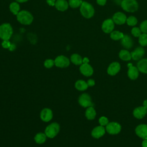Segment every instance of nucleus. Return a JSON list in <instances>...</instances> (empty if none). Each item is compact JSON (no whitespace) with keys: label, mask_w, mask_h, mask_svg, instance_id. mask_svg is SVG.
<instances>
[{"label":"nucleus","mask_w":147,"mask_h":147,"mask_svg":"<svg viewBox=\"0 0 147 147\" xmlns=\"http://www.w3.org/2000/svg\"><path fill=\"white\" fill-rule=\"evenodd\" d=\"M17 18L18 22L24 25H30L33 20L31 13L26 10H21L17 15Z\"/></svg>","instance_id":"1"},{"label":"nucleus","mask_w":147,"mask_h":147,"mask_svg":"<svg viewBox=\"0 0 147 147\" xmlns=\"http://www.w3.org/2000/svg\"><path fill=\"white\" fill-rule=\"evenodd\" d=\"M13 34V29L9 23H5L0 26V38L3 40H9Z\"/></svg>","instance_id":"2"},{"label":"nucleus","mask_w":147,"mask_h":147,"mask_svg":"<svg viewBox=\"0 0 147 147\" xmlns=\"http://www.w3.org/2000/svg\"><path fill=\"white\" fill-rule=\"evenodd\" d=\"M80 11L82 15L86 18H90L94 14V9L93 6L87 2H82L80 5Z\"/></svg>","instance_id":"3"},{"label":"nucleus","mask_w":147,"mask_h":147,"mask_svg":"<svg viewBox=\"0 0 147 147\" xmlns=\"http://www.w3.org/2000/svg\"><path fill=\"white\" fill-rule=\"evenodd\" d=\"M60 131V125L56 122H53L48 125L45 129V134L49 138L56 137Z\"/></svg>","instance_id":"4"},{"label":"nucleus","mask_w":147,"mask_h":147,"mask_svg":"<svg viewBox=\"0 0 147 147\" xmlns=\"http://www.w3.org/2000/svg\"><path fill=\"white\" fill-rule=\"evenodd\" d=\"M121 5L122 8L127 12H134L138 8V2L136 0H123Z\"/></svg>","instance_id":"5"},{"label":"nucleus","mask_w":147,"mask_h":147,"mask_svg":"<svg viewBox=\"0 0 147 147\" xmlns=\"http://www.w3.org/2000/svg\"><path fill=\"white\" fill-rule=\"evenodd\" d=\"M78 102L79 105L83 107H88L94 105L91 101V96L86 93L83 94L79 96Z\"/></svg>","instance_id":"6"},{"label":"nucleus","mask_w":147,"mask_h":147,"mask_svg":"<svg viewBox=\"0 0 147 147\" xmlns=\"http://www.w3.org/2000/svg\"><path fill=\"white\" fill-rule=\"evenodd\" d=\"M106 130L110 134H117L120 132L121 126L118 123L112 122L106 125Z\"/></svg>","instance_id":"7"},{"label":"nucleus","mask_w":147,"mask_h":147,"mask_svg":"<svg viewBox=\"0 0 147 147\" xmlns=\"http://www.w3.org/2000/svg\"><path fill=\"white\" fill-rule=\"evenodd\" d=\"M55 65L59 68H66L69 65V60L63 55L57 56L54 60Z\"/></svg>","instance_id":"8"},{"label":"nucleus","mask_w":147,"mask_h":147,"mask_svg":"<svg viewBox=\"0 0 147 147\" xmlns=\"http://www.w3.org/2000/svg\"><path fill=\"white\" fill-rule=\"evenodd\" d=\"M114 28V22L111 19H107L103 21L102 25V29L106 33L113 32Z\"/></svg>","instance_id":"9"},{"label":"nucleus","mask_w":147,"mask_h":147,"mask_svg":"<svg viewBox=\"0 0 147 147\" xmlns=\"http://www.w3.org/2000/svg\"><path fill=\"white\" fill-rule=\"evenodd\" d=\"M136 134L144 140H147V125L141 124L136 128Z\"/></svg>","instance_id":"10"},{"label":"nucleus","mask_w":147,"mask_h":147,"mask_svg":"<svg viewBox=\"0 0 147 147\" xmlns=\"http://www.w3.org/2000/svg\"><path fill=\"white\" fill-rule=\"evenodd\" d=\"M53 117V113L52 110L49 108H44L40 113L41 119L45 122L50 121Z\"/></svg>","instance_id":"11"},{"label":"nucleus","mask_w":147,"mask_h":147,"mask_svg":"<svg viewBox=\"0 0 147 147\" xmlns=\"http://www.w3.org/2000/svg\"><path fill=\"white\" fill-rule=\"evenodd\" d=\"M112 20L115 24L117 25H122L126 22L127 17L123 13L117 12L114 14Z\"/></svg>","instance_id":"12"},{"label":"nucleus","mask_w":147,"mask_h":147,"mask_svg":"<svg viewBox=\"0 0 147 147\" xmlns=\"http://www.w3.org/2000/svg\"><path fill=\"white\" fill-rule=\"evenodd\" d=\"M79 69L80 72L86 76H90L92 75L94 72L92 67L88 63H83L81 64Z\"/></svg>","instance_id":"13"},{"label":"nucleus","mask_w":147,"mask_h":147,"mask_svg":"<svg viewBox=\"0 0 147 147\" xmlns=\"http://www.w3.org/2000/svg\"><path fill=\"white\" fill-rule=\"evenodd\" d=\"M129 69L127 71V75L132 80L136 79L138 76V69L137 67L132 65V64L129 63L127 64Z\"/></svg>","instance_id":"14"},{"label":"nucleus","mask_w":147,"mask_h":147,"mask_svg":"<svg viewBox=\"0 0 147 147\" xmlns=\"http://www.w3.org/2000/svg\"><path fill=\"white\" fill-rule=\"evenodd\" d=\"M121 65L118 62H113L111 63L108 68H107V73L111 76H114L116 75L120 70Z\"/></svg>","instance_id":"15"},{"label":"nucleus","mask_w":147,"mask_h":147,"mask_svg":"<svg viewBox=\"0 0 147 147\" xmlns=\"http://www.w3.org/2000/svg\"><path fill=\"white\" fill-rule=\"evenodd\" d=\"M145 54V50L142 47H138L131 53V59L134 60H140Z\"/></svg>","instance_id":"16"},{"label":"nucleus","mask_w":147,"mask_h":147,"mask_svg":"<svg viewBox=\"0 0 147 147\" xmlns=\"http://www.w3.org/2000/svg\"><path fill=\"white\" fill-rule=\"evenodd\" d=\"M147 113V109L144 106H139L136 107L133 111L134 116L138 119L144 118Z\"/></svg>","instance_id":"17"},{"label":"nucleus","mask_w":147,"mask_h":147,"mask_svg":"<svg viewBox=\"0 0 147 147\" xmlns=\"http://www.w3.org/2000/svg\"><path fill=\"white\" fill-rule=\"evenodd\" d=\"M105 133V129L103 126H98L95 127L91 131V135L95 138H99L103 136Z\"/></svg>","instance_id":"18"},{"label":"nucleus","mask_w":147,"mask_h":147,"mask_svg":"<svg viewBox=\"0 0 147 147\" xmlns=\"http://www.w3.org/2000/svg\"><path fill=\"white\" fill-rule=\"evenodd\" d=\"M121 44L124 48L126 49H130L132 47L133 42L131 38L129 36L124 35L121 39Z\"/></svg>","instance_id":"19"},{"label":"nucleus","mask_w":147,"mask_h":147,"mask_svg":"<svg viewBox=\"0 0 147 147\" xmlns=\"http://www.w3.org/2000/svg\"><path fill=\"white\" fill-rule=\"evenodd\" d=\"M137 67L139 71L144 74H147V59L140 60L137 64Z\"/></svg>","instance_id":"20"},{"label":"nucleus","mask_w":147,"mask_h":147,"mask_svg":"<svg viewBox=\"0 0 147 147\" xmlns=\"http://www.w3.org/2000/svg\"><path fill=\"white\" fill-rule=\"evenodd\" d=\"M56 8L60 11H65L68 9V4L65 0H57L55 2Z\"/></svg>","instance_id":"21"},{"label":"nucleus","mask_w":147,"mask_h":147,"mask_svg":"<svg viewBox=\"0 0 147 147\" xmlns=\"http://www.w3.org/2000/svg\"><path fill=\"white\" fill-rule=\"evenodd\" d=\"M75 88L79 90V91H84L86 90L88 86L87 84V83L83 80H78L76 82L75 84Z\"/></svg>","instance_id":"22"},{"label":"nucleus","mask_w":147,"mask_h":147,"mask_svg":"<svg viewBox=\"0 0 147 147\" xmlns=\"http://www.w3.org/2000/svg\"><path fill=\"white\" fill-rule=\"evenodd\" d=\"M85 115L88 119L92 120L94 119L96 116V111L92 106H90L86 109Z\"/></svg>","instance_id":"23"},{"label":"nucleus","mask_w":147,"mask_h":147,"mask_svg":"<svg viewBox=\"0 0 147 147\" xmlns=\"http://www.w3.org/2000/svg\"><path fill=\"white\" fill-rule=\"evenodd\" d=\"M47 137L45 133H38L35 136L34 141L37 144H42L45 142Z\"/></svg>","instance_id":"24"},{"label":"nucleus","mask_w":147,"mask_h":147,"mask_svg":"<svg viewBox=\"0 0 147 147\" xmlns=\"http://www.w3.org/2000/svg\"><path fill=\"white\" fill-rule=\"evenodd\" d=\"M119 57L124 61H129L131 59V53L127 50L122 49L119 52Z\"/></svg>","instance_id":"25"},{"label":"nucleus","mask_w":147,"mask_h":147,"mask_svg":"<svg viewBox=\"0 0 147 147\" xmlns=\"http://www.w3.org/2000/svg\"><path fill=\"white\" fill-rule=\"evenodd\" d=\"M71 61L75 65H81L83 64V59L79 55L76 53L71 55Z\"/></svg>","instance_id":"26"},{"label":"nucleus","mask_w":147,"mask_h":147,"mask_svg":"<svg viewBox=\"0 0 147 147\" xmlns=\"http://www.w3.org/2000/svg\"><path fill=\"white\" fill-rule=\"evenodd\" d=\"M9 8H10V11L11 13H13V14L14 15H17V14L19 13L20 9L19 4L15 2L10 3Z\"/></svg>","instance_id":"27"},{"label":"nucleus","mask_w":147,"mask_h":147,"mask_svg":"<svg viewBox=\"0 0 147 147\" xmlns=\"http://www.w3.org/2000/svg\"><path fill=\"white\" fill-rule=\"evenodd\" d=\"M123 36H124V34H123V33H122L119 31H117V30L113 31L110 33L111 38L114 40H118L122 39V37H123Z\"/></svg>","instance_id":"28"},{"label":"nucleus","mask_w":147,"mask_h":147,"mask_svg":"<svg viewBox=\"0 0 147 147\" xmlns=\"http://www.w3.org/2000/svg\"><path fill=\"white\" fill-rule=\"evenodd\" d=\"M138 41L140 44L142 46L145 47L147 45V33H142L139 37Z\"/></svg>","instance_id":"29"},{"label":"nucleus","mask_w":147,"mask_h":147,"mask_svg":"<svg viewBox=\"0 0 147 147\" xmlns=\"http://www.w3.org/2000/svg\"><path fill=\"white\" fill-rule=\"evenodd\" d=\"M82 2V0H69V5L72 8H76L80 6Z\"/></svg>","instance_id":"30"},{"label":"nucleus","mask_w":147,"mask_h":147,"mask_svg":"<svg viewBox=\"0 0 147 147\" xmlns=\"http://www.w3.org/2000/svg\"><path fill=\"white\" fill-rule=\"evenodd\" d=\"M126 23L129 26H134L137 23V19L134 16H130L127 18Z\"/></svg>","instance_id":"31"},{"label":"nucleus","mask_w":147,"mask_h":147,"mask_svg":"<svg viewBox=\"0 0 147 147\" xmlns=\"http://www.w3.org/2000/svg\"><path fill=\"white\" fill-rule=\"evenodd\" d=\"M131 34L136 37H139L142 33H141V30L140 29V28H138V27H134L132 28L131 29Z\"/></svg>","instance_id":"32"},{"label":"nucleus","mask_w":147,"mask_h":147,"mask_svg":"<svg viewBox=\"0 0 147 147\" xmlns=\"http://www.w3.org/2000/svg\"><path fill=\"white\" fill-rule=\"evenodd\" d=\"M44 66L47 68H51L55 64V61H54V60H53L52 59H47L44 61Z\"/></svg>","instance_id":"33"},{"label":"nucleus","mask_w":147,"mask_h":147,"mask_svg":"<svg viewBox=\"0 0 147 147\" xmlns=\"http://www.w3.org/2000/svg\"><path fill=\"white\" fill-rule=\"evenodd\" d=\"M140 28L142 33H147V20H145L141 22Z\"/></svg>","instance_id":"34"},{"label":"nucleus","mask_w":147,"mask_h":147,"mask_svg":"<svg viewBox=\"0 0 147 147\" xmlns=\"http://www.w3.org/2000/svg\"><path fill=\"white\" fill-rule=\"evenodd\" d=\"M99 122L101 126H106L109 123V120L108 119L105 117H101L99 119Z\"/></svg>","instance_id":"35"},{"label":"nucleus","mask_w":147,"mask_h":147,"mask_svg":"<svg viewBox=\"0 0 147 147\" xmlns=\"http://www.w3.org/2000/svg\"><path fill=\"white\" fill-rule=\"evenodd\" d=\"M2 46L4 48H9L11 46V43L9 40H3L2 43Z\"/></svg>","instance_id":"36"},{"label":"nucleus","mask_w":147,"mask_h":147,"mask_svg":"<svg viewBox=\"0 0 147 147\" xmlns=\"http://www.w3.org/2000/svg\"><path fill=\"white\" fill-rule=\"evenodd\" d=\"M87 84L88 86H94L95 84V81L93 80V79H89L88 81H87Z\"/></svg>","instance_id":"37"},{"label":"nucleus","mask_w":147,"mask_h":147,"mask_svg":"<svg viewBox=\"0 0 147 147\" xmlns=\"http://www.w3.org/2000/svg\"><path fill=\"white\" fill-rule=\"evenodd\" d=\"M96 2L98 5L100 6H103L106 2V0H96Z\"/></svg>","instance_id":"38"},{"label":"nucleus","mask_w":147,"mask_h":147,"mask_svg":"<svg viewBox=\"0 0 147 147\" xmlns=\"http://www.w3.org/2000/svg\"><path fill=\"white\" fill-rule=\"evenodd\" d=\"M47 3L50 6H55V0H47Z\"/></svg>","instance_id":"39"},{"label":"nucleus","mask_w":147,"mask_h":147,"mask_svg":"<svg viewBox=\"0 0 147 147\" xmlns=\"http://www.w3.org/2000/svg\"><path fill=\"white\" fill-rule=\"evenodd\" d=\"M142 147H147V140H144L142 142Z\"/></svg>","instance_id":"40"},{"label":"nucleus","mask_w":147,"mask_h":147,"mask_svg":"<svg viewBox=\"0 0 147 147\" xmlns=\"http://www.w3.org/2000/svg\"><path fill=\"white\" fill-rule=\"evenodd\" d=\"M89 62V60L87 57H84L83 59V63H85V64H87V63H88Z\"/></svg>","instance_id":"41"},{"label":"nucleus","mask_w":147,"mask_h":147,"mask_svg":"<svg viewBox=\"0 0 147 147\" xmlns=\"http://www.w3.org/2000/svg\"><path fill=\"white\" fill-rule=\"evenodd\" d=\"M143 106H144L145 108H146V109H147V99L144 101V103H143Z\"/></svg>","instance_id":"42"},{"label":"nucleus","mask_w":147,"mask_h":147,"mask_svg":"<svg viewBox=\"0 0 147 147\" xmlns=\"http://www.w3.org/2000/svg\"><path fill=\"white\" fill-rule=\"evenodd\" d=\"M15 48H16V47H15V45H13V44H11V46L10 47L9 49H10V51H13V50H14V49H15Z\"/></svg>","instance_id":"43"},{"label":"nucleus","mask_w":147,"mask_h":147,"mask_svg":"<svg viewBox=\"0 0 147 147\" xmlns=\"http://www.w3.org/2000/svg\"><path fill=\"white\" fill-rule=\"evenodd\" d=\"M28 0H16V1L20 2V3H23V2H25L26 1H28Z\"/></svg>","instance_id":"44"}]
</instances>
